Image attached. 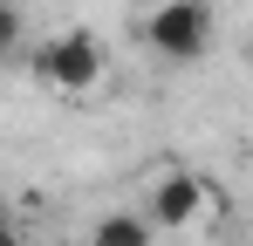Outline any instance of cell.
I'll list each match as a JSON object with an SVG mask.
<instances>
[{"instance_id":"obj_3","label":"cell","mask_w":253,"mask_h":246,"mask_svg":"<svg viewBox=\"0 0 253 246\" xmlns=\"http://www.w3.org/2000/svg\"><path fill=\"white\" fill-rule=\"evenodd\" d=\"M206 199H212V185L199 178V171H165V178L151 185L144 226H151V233H185V226L206 219Z\"/></svg>"},{"instance_id":"obj_5","label":"cell","mask_w":253,"mask_h":246,"mask_svg":"<svg viewBox=\"0 0 253 246\" xmlns=\"http://www.w3.org/2000/svg\"><path fill=\"white\" fill-rule=\"evenodd\" d=\"M21 41H28V21H21V7H14V0H0V62H7Z\"/></svg>"},{"instance_id":"obj_6","label":"cell","mask_w":253,"mask_h":246,"mask_svg":"<svg viewBox=\"0 0 253 246\" xmlns=\"http://www.w3.org/2000/svg\"><path fill=\"white\" fill-rule=\"evenodd\" d=\"M0 246H21V233H14V219H7V205H0Z\"/></svg>"},{"instance_id":"obj_4","label":"cell","mask_w":253,"mask_h":246,"mask_svg":"<svg viewBox=\"0 0 253 246\" xmlns=\"http://www.w3.org/2000/svg\"><path fill=\"white\" fill-rule=\"evenodd\" d=\"M158 233L144 226V212H103L89 226V246H151Z\"/></svg>"},{"instance_id":"obj_1","label":"cell","mask_w":253,"mask_h":246,"mask_svg":"<svg viewBox=\"0 0 253 246\" xmlns=\"http://www.w3.org/2000/svg\"><path fill=\"white\" fill-rule=\"evenodd\" d=\"M137 28L165 62H199L212 48V0H151Z\"/></svg>"},{"instance_id":"obj_2","label":"cell","mask_w":253,"mask_h":246,"mask_svg":"<svg viewBox=\"0 0 253 246\" xmlns=\"http://www.w3.org/2000/svg\"><path fill=\"white\" fill-rule=\"evenodd\" d=\"M103 41L89 35V28H62V35H48L35 48V76L55 89V96H89L96 82H103Z\"/></svg>"}]
</instances>
